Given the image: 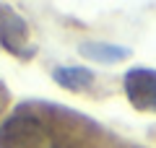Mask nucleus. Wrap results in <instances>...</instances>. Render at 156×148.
I'll return each mask as SVG.
<instances>
[{"instance_id":"obj_2","label":"nucleus","mask_w":156,"mask_h":148,"mask_svg":"<svg viewBox=\"0 0 156 148\" xmlns=\"http://www.w3.org/2000/svg\"><path fill=\"white\" fill-rule=\"evenodd\" d=\"M44 135V125L29 107H18L0 125V148H31Z\"/></svg>"},{"instance_id":"obj_3","label":"nucleus","mask_w":156,"mask_h":148,"mask_svg":"<svg viewBox=\"0 0 156 148\" xmlns=\"http://www.w3.org/2000/svg\"><path fill=\"white\" fill-rule=\"evenodd\" d=\"M122 88L133 109L156 115V70L154 68H130L122 76Z\"/></svg>"},{"instance_id":"obj_5","label":"nucleus","mask_w":156,"mask_h":148,"mask_svg":"<svg viewBox=\"0 0 156 148\" xmlns=\"http://www.w3.org/2000/svg\"><path fill=\"white\" fill-rule=\"evenodd\" d=\"M78 52L91 62H99V65H117L130 57V49L122 44H109V42H81L78 44Z\"/></svg>"},{"instance_id":"obj_1","label":"nucleus","mask_w":156,"mask_h":148,"mask_svg":"<svg viewBox=\"0 0 156 148\" xmlns=\"http://www.w3.org/2000/svg\"><path fill=\"white\" fill-rule=\"evenodd\" d=\"M0 47L18 60H31L37 55V44L31 42L29 23L23 21L21 13H16L5 3H0Z\"/></svg>"},{"instance_id":"obj_4","label":"nucleus","mask_w":156,"mask_h":148,"mask_svg":"<svg viewBox=\"0 0 156 148\" xmlns=\"http://www.w3.org/2000/svg\"><path fill=\"white\" fill-rule=\"evenodd\" d=\"M52 81L70 93H86L96 86V73L81 65H57L52 70Z\"/></svg>"}]
</instances>
